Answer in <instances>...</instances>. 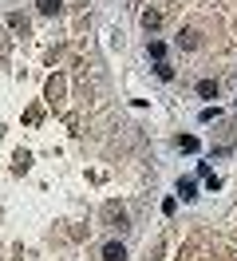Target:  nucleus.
<instances>
[{
  "instance_id": "2",
  "label": "nucleus",
  "mask_w": 237,
  "mask_h": 261,
  "mask_svg": "<svg viewBox=\"0 0 237 261\" xmlns=\"http://www.w3.org/2000/svg\"><path fill=\"white\" fill-rule=\"evenodd\" d=\"M178 194H182V202H194V198H198V182L182 178V182H178Z\"/></svg>"
},
{
  "instance_id": "8",
  "label": "nucleus",
  "mask_w": 237,
  "mask_h": 261,
  "mask_svg": "<svg viewBox=\"0 0 237 261\" xmlns=\"http://www.w3.org/2000/svg\"><path fill=\"white\" fill-rule=\"evenodd\" d=\"M107 218H111V222H119V229L126 226V214L119 210V206H107Z\"/></svg>"
},
{
  "instance_id": "6",
  "label": "nucleus",
  "mask_w": 237,
  "mask_h": 261,
  "mask_svg": "<svg viewBox=\"0 0 237 261\" xmlns=\"http://www.w3.org/2000/svg\"><path fill=\"white\" fill-rule=\"evenodd\" d=\"M178 150L194 154V150H198V139H194V135H182V139H178Z\"/></svg>"
},
{
  "instance_id": "7",
  "label": "nucleus",
  "mask_w": 237,
  "mask_h": 261,
  "mask_svg": "<svg viewBox=\"0 0 237 261\" xmlns=\"http://www.w3.org/2000/svg\"><path fill=\"white\" fill-rule=\"evenodd\" d=\"M146 51H150V56H154L158 64H162V56H166V44H162V40H150V48H146Z\"/></svg>"
},
{
  "instance_id": "9",
  "label": "nucleus",
  "mask_w": 237,
  "mask_h": 261,
  "mask_svg": "<svg viewBox=\"0 0 237 261\" xmlns=\"http://www.w3.org/2000/svg\"><path fill=\"white\" fill-rule=\"evenodd\" d=\"M40 12H44V16H56V12H60V0H40Z\"/></svg>"
},
{
  "instance_id": "1",
  "label": "nucleus",
  "mask_w": 237,
  "mask_h": 261,
  "mask_svg": "<svg viewBox=\"0 0 237 261\" xmlns=\"http://www.w3.org/2000/svg\"><path fill=\"white\" fill-rule=\"evenodd\" d=\"M103 261H126V245L123 242H107L103 245Z\"/></svg>"
},
{
  "instance_id": "4",
  "label": "nucleus",
  "mask_w": 237,
  "mask_h": 261,
  "mask_svg": "<svg viewBox=\"0 0 237 261\" xmlns=\"http://www.w3.org/2000/svg\"><path fill=\"white\" fill-rule=\"evenodd\" d=\"M158 24H162V16H158V12H142V28H146V32H154Z\"/></svg>"
},
{
  "instance_id": "3",
  "label": "nucleus",
  "mask_w": 237,
  "mask_h": 261,
  "mask_svg": "<svg viewBox=\"0 0 237 261\" xmlns=\"http://www.w3.org/2000/svg\"><path fill=\"white\" fill-rule=\"evenodd\" d=\"M198 95L202 99H218V80H202L198 83Z\"/></svg>"
},
{
  "instance_id": "5",
  "label": "nucleus",
  "mask_w": 237,
  "mask_h": 261,
  "mask_svg": "<svg viewBox=\"0 0 237 261\" xmlns=\"http://www.w3.org/2000/svg\"><path fill=\"white\" fill-rule=\"evenodd\" d=\"M178 44H182V48H198V32H194V28H186V32L178 36Z\"/></svg>"
},
{
  "instance_id": "10",
  "label": "nucleus",
  "mask_w": 237,
  "mask_h": 261,
  "mask_svg": "<svg viewBox=\"0 0 237 261\" xmlns=\"http://www.w3.org/2000/svg\"><path fill=\"white\" fill-rule=\"evenodd\" d=\"M154 75H158V80H174V67H170V64H158Z\"/></svg>"
}]
</instances>
